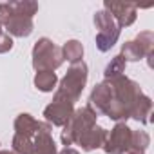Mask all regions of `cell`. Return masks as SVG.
I'll use <instances>...</instances> for the list:
<instances>
[{"label": "cell", "instance_id": "cell-6", "mask_svg": "<svg viewBox=\"0 0 154 154\" xmlns=\"http://www.w3.org/2000/svg\"><path fill=\"white\" fill-rule=\"evenodd\" d=\"M131 136H132V129L125 122H118L111 129V132H107V140L102 149L107 154H123L131 147Z\"/></svg>", "mask_w": 154, "mask_h": 154}, {"label": "cell", "instance_id": "cell-8", "mask_svg": "<svg viewBox=\"0 0 154 154\" xmlns=\"http://www.w3.org/2000/svg\"><path fill=\"white\" fill-rule=\"evenodd\" d=\"M103 9L114 18V22L118 24L120 29L132 26L138 18V8L129 2H111V0H105Z\"/></svg>", "mask_w": 154, "mask_h": 154}, {"label": "cell", "instance_id": "cell-5", "mask_svg": "<svg viewBox=\"0 0 154 154\" xmlns=\"http://www.w3.org/2000/svg\"><path fill=\"white\" fill-rule=\"evenodd\" d=\"M94 26L98 29V33H96V47H98V51H102V53L111 51L114 47V44L118 42L122 29L118 27L114 18L105 9H100V11L94 13Z\"/></svg>", "mask_w": 154, "mask_h": 154}, {"label": "cell", "instance_id": "cell-27", "mask_svg": "<svg viewBox=\"0 0 154 154\" xmlns=\"http://www.w3.org/2000/svg\"><path fill=\"white\" fill-rule=\"evenodd\" d=\"M0 33H2V26H0Z\"/></svg>", "mask_w": 154, "mask_h": 154}, {"label": "cell", "instance_id": "cell-20", "mask_svg": "<svg viewBox=\"0 0 154 154\" xmlns=\"http://www.w3.org/2000/svg\"><path fill=\"white\" fill-rule=\"evenodd\" d=\"M13 152L15 154H35L33 140L20 136V134H15L13 136Z\"/></svg>", "mask_w": 154, "mask_h": 154}, {"label": "cell", "instance_id": "cell-19", "mask_svg": "<svg viewBox=\"0 0 154 154\" xmlns=\"http://www.w3.org/2000/svg\"><path fill=\"white\" fill-rule=\"evenodd\" d=\"M120 56H122L125 62H138V60L145 58L141 47H140L134 40H129V42H125V44L122 45V53H120Z\"/></svg>", "mask_w": 154, "mask_h": 154}, {"label": "cell", "instance_id": "cell-23", "mask_svg": "<svg viewBox=\"0 0 154 154\" xmlns=\"http://www.w3.org/2000/svg\"><path fill=\"white\" fill-rule=\"evenodd\" d=\"M13 49V38L8 35V33H0V54H4V53H9Z\"/></svg>", "mask_w": 154, "mask_h": 154}, {"label": "cell", "instance_id": "cell-13", "mask_svg": "<svg viewBox=\"0 0 154 154\" xmlns=\"http://www.w3.org/2000/svg\"><path fill=\"white\" fill-rule=\"evenodd\" d=\"M150 111H152V100L147 96V94H140L131 109V118L138 120L140 123H147L149 122V116H150Z\"/></svg>", "mask_w": 154, "mask_h": 154}, {"label": "cell", "instance_id": "cell-18", "mask_svg": "<svg viewBox=\"0 0 154 154\" xmlns=\"http://www.w3.org/2000/svg\"><path fill=\"white\" fill-rule=\"evenodd\" d=\"M134 42L141 47L145 58H149V63H150V58H152V53H154V33L152 31H141L134 38Z\"/></svg>", "mask_w": 154, "mask_h": 154}, {"label": "cell", "instance_id": "cell-4", "mask_svg": "<svg viewBox=\"0 0 154 154\" xmlns=\"http://www.w3.org/2000/svg\"><path fill=\"white\" fill-rule=\"evenodd\" d=\"M33 69L36 72L40 71H56L65 60L62 47L56 45L51 38H38L33 45Z\"/></svg>", "mask_w": 154, "mask_h": 154}, {"label": "cell", "instance_id": "cell-11", "mask_svg": "<svg viewBox=\"0 0 154 154\" xmlns=\"http://www.w3.org/2000/svg\"><path fill=\"white\" fill-rule=\"evenodd\" d=\"M4 27H6V33H8L11 38H13V36H17V38H26V36H29V35L33 33L35 24H33V18H26V17L13 15V17L9 18V22H8Z\"/></svg>", "mask_w": 154, "mask_h": 154}, {"label": "cell", "instance_id": "cell-25", "mask_svg": "<svg viewBox=\"0 0 154 154\" xmlns=\"http://www.w3.org/2000/svg\"><path fill=\"white\" fill-rule=\"evenodd\" d=\"M58 154H80L78 150H76V149H72V147H65L63 150H60Z\"/></svg>", "mask_w": 154, "mask_h": 154}, {"label": "cell", "instance_id": "cell-10", "mask_svg": "<svg viewBox=\"0 0 154 154\" xmlns=\"http://www.w3.org/2000/svg\"><path fill=\"white\" fill-rule=\"evenodd\" d=\"M33 149H35V154H58L56 143L51 136V125L49 123H44L42 129L35 134Z\"/></svg>", "mask_w": 154, "mask_h": 154}, {"label": "cell", "instance_id": "cell-16", "mask_svg": "<svg viewBox=\"0 0 154 154\" xmlns=\"http://www.w3.org/2000/svg\"><path fill=\"white\" fill-rule=\"evenodd\" d=\"M13 15L18 17H26V18H33L38 13V4L33 2V0H20V2H9Z\"/></svg>", "mask_w": 154, "mask_h": 154}, {"label": "cell", "instance_id": "cell-22", "mask_svg": "<svg viewBox=\"0 0 154 154\" xmlns=\"http://www.w3.org/2000/svg\"><path fill=\"white\" fill-rule=\"evenodd\" d=\"M13 17V9L9 2H0V26H6Z\"/></svg>", "mask_w": 154, "mask_h": 154}, {"label": "cell", "instance_id": "cell-3", "mask_svg": "<svg viewBox=\"0 0 154 154\" xmlns=\"http://www.w3.org/2000/svg\"><path fill=\"white\" fill-rule=\"evenodd\" d=\"M96 118H98V114H96V111L89 103L80 107V109H74L69 123L65 127H62L63 129L62 134H60L62 145H65V147L74 145L76 141H78L80 136H84L89 129H93L96 125Z\"/></svg>", "mask_w": 154, "mask_h": 154}, {"label": "cell", "instance_id": "cell-24", "mask_svg": "<svg viewBox=\"0 0 154 154\" xmlns=\"http://www.w3.org/2000/svg\"><path fill=\"white\" fill-rule=\"evenodd\" d=\"M123 154H145V150H140V149H136V147H129Z\"/></svg>", "mask_w": 154, "mask_h": 154}, {"label": "cell", "instance_id": "cell-21", "mask_svg": "<svg viewBox=\"0 0 154 154\" xmlns=\"http://www.w3.org/2000/svg\"><path fill=\"white\" fill-rule=\"evenodd\" d=\"M150 145V136L145 131H132L131 136V147H136L140 150H147V147Z\"/></svg>", "mask_w": 154, "mask_h": 154}, {"label": "cell", "instance_id": "cell-14", "mask_svg": "<svg viewBox=\"0 0 154 154\" xmlns=\"http://www.w3.org/2000/svg\"><path fill=\"white\" fill-rule=\"evenodd\" d=\"M35 87L42 93H53L58 85V76L53 71H40L35 74Z\"/></svg>", "mask_w": 154, "mask_h": 154}, {"label": "cell", "instance_id": "cell-2", "mask_svg": "<svg viewBox=\"0 0 154 154\" xmlns=\"http://www.w3.org/2000/svg\"><path fill=\"white\" fill-rule=\"evenodd\" d=\"M87 78H89V69H87V63L84 60L76 62V63H71L65 76L60 80V85L54 91V96L63 98V100H67L71 103H76L80 100L84 89H85Z\"/></svg>", "mask_w": 154, "mask_h": 154}, {"label": "cell", "instance_id": "cell-17", "mask_svg": "<svg viewBox=\"0 0 154 154\" xmlns=\"http://www.w3.org/2000/svg\"><path fill=\"white\" fill-rule=\"evenodd\" d=\"M125 65H127V62L120 56V54H116L109 63H107V67H105V80H114V78H118V76H123V72H125Z\"/></svg>", "mask_w": 154, "mask_h": 154}, {"label": "cell", "instance_id": "cell-15", "mask_svg": "<svg viewBox=\"0 0 154 154\" xmlns=\"http://www.w3.org/2000/svg\"><path fill=\"white\" fill-rule=\"evenodd\" d=\"M62 53H63V60H67L71 63L82 62V58H84V45L78 40H67L63 44V47H62Z\"/></svg>", "mask_w": 154, "mask_h": 154}, {"label": "cell", "instance_id": "cell-1", "mask_svg": "<svg viewBox=\"0 0 154 154\" xmlns=\"http://www.w3.org/2000/svg\"><path fill=\"white\" fill-rule=\"evenodd\" d=\"M111 85V94H109V102L103 109L102 114L109 116L111 120L118 122H125L127 118H131V109L136 102V98L143 93L140 89V85L127 78V76H118L114 80H107Z\"/></svg>", "mask_w": 154, "mask_h": 154}, {"label": "cell", "instance_id": "cell-26", "mask_svg": "<svg viewBox=\"0 0 154 154\" xmlns=\"http://www.w3.org/2000/svg\"><path fill=\"white\" fill-rule=\"evenodd\" d=\"M0 154H15L13 150H0Z\"/></svg>", "mask_w": 154, "mask_h": 154}, {"label": "cell", "instance_id": "cell-12", "mask_svg": "<svg viewBox=\"0 0 154 154\" xmlns=\"http://www.w3.org/2000/svg\"><path fill=\"white\" fill-rule=\"evenodd\" d=\"M42 122H38V120H35L31 114H27V112H22V114H18L17 118H15V134H20V136H26V138H35V134L42 129Z\"/></svg>", "mask_w": 154, "mask_h": 154}, {"label": "cell", "instance_id": "cell-7", "mask_svg": "<svg viewBox=\"0 0 154 154\" xmlns=\"http://www.w3.org/2000/svg\"><path fill=\"white\" fill-rule=\"evenodd\" d=\"M72 112H74V103L54 96L53 102L44 109V118H45V123H49V125L65 127L69 123Z\"/></svg>", "mask_w": 154, "mask_h": 154}, {"label": "cell", "instance_id": "cell-9", "mask_svg": "<svg viewBox=\"0 0 154 154\" xmlns=\"http://www.w3.org/2000/svg\"><path fill=\"white\" fill-rule=\"evenodd\" d=\"M107 132H109L107 129H103V127H100V125H94V127L89 129L84 136L78 138L76 145H80L82 150H85V152H91V150H94V149H102L103 143H105V140H107Z\"/></svg>", "mask_w": 154, "mask_h": 154}]
</instances>
